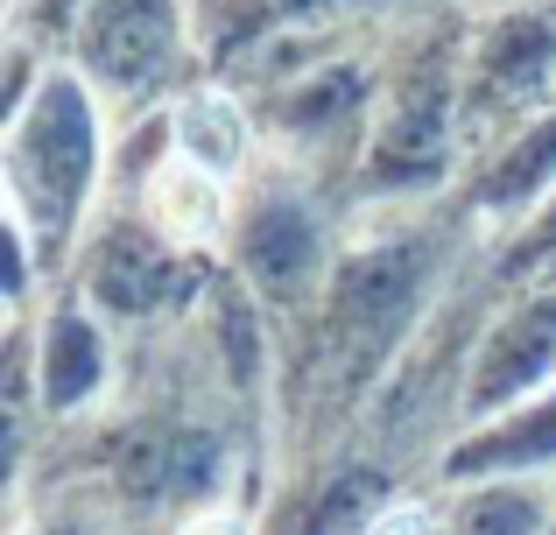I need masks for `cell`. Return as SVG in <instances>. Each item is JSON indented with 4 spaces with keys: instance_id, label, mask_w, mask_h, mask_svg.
Segmentation results:
<instances>
[{
    "instance_id": "8",
    "label": "cell",
    "mask_w": 556,
    "mask_h": 535,
    "mask_svg": "<svg viewBox=\"0 0 556 535\" xmlns=\"http://www.w3.org/2000/svg\"><path fill=\"white\" fill-rule=\"evenodd\" d=\"M177 240H149L141 226H121V233L106 240V254H99L92 268V289L99 303H113V310H149V303L169 296V275H177Z\"/></svg>"
},
{
    "instance_id": "14",
    "label": "cell",
    "mask_w": 556,
    "mask_h": 535,
    "mask_svg": "<svg viewBox=\"0 0 556 535\" xmlns=\"http://www.w3.org/2000/svg\"><path fill=\"white\" fill-rule=\"evenodd\" d=\"M177 535H247V522H240L232 508H198V514H190V522H184Z\"/></svg>"
},
{
    "instance_id": "2",
    "label": "cell",
    "mask_w": 556,
    "mask_h": 535,
    "mask_svg": "<svg viewBox=\"0 0 556 535\" xmlns=\"http://www.w3.org/2000/svg\"><path fill=\"white\" fill-rule=\"evenodd\" d=\"M85 71L113 92H155L177 64V0H92L78 28Z\"/></svg>"
},
{
    "instance_id": "5",
    "label": "cell",
    "mask_w": 556,
    "mask_h": 535,
    "mask_svg": "<svg viewBox=\"0 0 556 535\" xmlns=\"http://www.w3.org/2000/svg\"><path fill=\"white\" fill-rule=\"evenodd\" d=\"M240 268H247V282L275 289V296L311 289L317 268H325V233H317L311 205L289 198V191H268L261 205H247V219H240Z\"/></svg>"
},
{
    "instance_id": "11",
    "label": "cell",
    "mask_w": 556,
    "mask_h": 535,
    "mask_svg": "<svg viewBox=\"0 0 556 535\" xmlns=\"http://www.w3.org/2000/svg\"><path fill=\"white\" fill-rule=\"evenodd\" d=\"M549 183H556V106L501 155V163H493V177L479 183V205L486 212H515V205H529V198H543Z\"/></svg>"
},
{
    "instance_id": "16",
    "label": "cell",
    "mask_w": 556,
    "mask_h": 535,
    "mask_svg": "<svg viewBox=\"0 0 556 535\" xmlns=\"http://www.w3.org/2000/svg\"><path fill=\"white\" fill-rule=\"evenodd\" d=\"M42 535H85V528H42Z\"/></svg>"
},
{
    "instance_id": "10",
    "label": "cell",
    "mask_w": 556,
    "mask_h": 535,
    "mask_svg": "<svg viewBox=\"0 0 556 535\" xmlns=\"http://www.w3.org/2000/svg\"><path fill=\"white\" fill-rule=\"evenodd\" d=\"M149 205H155V233L163 240H218V226H226V177H212V169L184 163L169 149V163L149 183Z\"/></svg>"
},
{
    "instance_id": "1",
    "label": "cell",
    "mask_w": 556,
    "mask_h": 535,
    "mask_svg": "<svg viewBox=\"0 0 556 535\" xmlns=\"http://www.w3.org/2000/svg\"><path fill=\"white\" fill-rule=\"evenodd\" d=\"M92 163H99V127H92V99L78 78H50L36 106L14 113L8 135V191H14V233L22 247L50 240L64 247L71 219H78L85 191H92Z\"/></svg>"
},
{
    "instance_id": "4",
    "label": "cell",
    "mask_w": 556,
    "mask_h": 535,
    "mask_svg": "<svg viewBox=\"0 0 556 535\" xmlns=\"http://www.w3.org/2000/svg\"><path fill=\"white\" fill-rule=\"evenodd\" d=\"M549 373H556V282L535 289L529 303H515V310L493 324V339L479 345V359H472V381H465V409L493 416V409H507V402L535 395Z\"/></svg>"
},
{
    "instance_id": "3",
    "label": "cell",
    "mask_w": 556,
    "mask_h": 535,
    "mask_svg": "<svg viewBox=\"0 0 556 535\" xmlns=\"http://www.w3.org/2000/svg\"><path fill=\"white\" fill-rule=\"evenodd\" d=\"M451 135H458V99H451V71L430 56L394 85L388 113H380L374 183H430L451 155Z\"/></svg>"
},
{
    "instance_id": "7",
    "label": "cell",
    "mask_w": 556,
    "mask_h": 535,
    "mask_svg": "<svg viewBox=\"0 0 556 535\" xmlns=\"http://www.w3.org/2000/svg\"><path fill=\"white\" fill-rule=\"evenodd\" d=\"M529 466H556V387H543V402H521L515 416H501L465 458H451V472H486V480H515Z\"/></svg>"
},
{
    "instance_id": "6",
    "label": "cell",
    "mask_w": 556,
    "mask_h": 535,
    "mask_svg": "<svg viewBox=\"0 0 556 535\" xmlns=\"http://www.w3.org/2000/svg\"><path fill=\"white\" fill-rule=\"evenodd\" d=\"M556 78V28L549 22H507L501 36L479 50L472 64V106H521L529 92H543V85Z\"/></svg>"
},
{
    "instance_id": "13",
    "label": "cell",
    "mask_w": 556,
    "mask_h": 535,
    "mask_svg": "<svg viewBox=\"0 0 556 535\" xmlns=\"http://www.w3.org/2000/svg\"><path fill=\"white\" fill-rule=\"evenodd\" d=\"M99 367H106L99 331L85 324V317H56V324H50V353H42V373H50V402H56V409H78V402L99 387Z\"/></svg>"
},
{
    "instance_id": "15",
    "label": "cell",
    "mask_w": 556,
    "mask_h": 535,
    "mask_svg": "<svg viewBox=\"0 0 556 535\" xmlns=\"http://www.w3.org/2000/svg\"><path fill=\"white\" fill-rule=\"evenodd\" d=\"M543 254H556V205L543 212V226H535V233H529V240H521V254H515V268H521V262H543Z\"/></svg>"
},
{
    "instance_id": "9",
    "label": "cell",
    "mask_w": 556,
    "mask_h": 535,
    "mask_svg": "<svg viewBox=\"0 0 556 535\" xmlns=\"http://www.w3.org/2000/svg\"><path fill=\"white\" fill-rule=\"evenodd\" d=\"M169 149L184 155V163L212 169V177H232L247 155V120L240 106H232L218 85H204V92H184L177 113H169Z\"/></svg>"
},
{
    "instance_id": "12",
    "label": "cell",
    "mask_w": 556,
    "mask_h": 535,
    "mask_svg": "<svg viewBox=\"0 0 556 535\" xmlns=\"http://www.w3.org/2000/svg\"><path fill=\"white\" fill-rule=\"evenodd\" d=\"M444 535H549V508L515 480H486L479 494L458 500Z\"/></svg>"
}]
</instances>
